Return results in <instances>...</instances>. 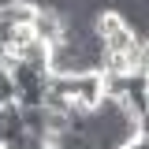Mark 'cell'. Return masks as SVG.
<instances>
[{
    "label": "cell",
    "instance_id": "obj_1",
    "mask_svg": "<svg viewBox=\"0 0 149 149\" xmlns=\"http://www.w3.org/2000/svg\"><path fill=\"white\" fill-rule=\"evenodd\" d=\"M93 34L101 37L104 52H130V49L142 41V37L134 34V30H130L116 11H108V8H101V11L93 15Z\"/></svg>",
    "mask_w": 149,
    "mask_h": 149
},
{
    "label": "cell",
    "instance_id": "obj_2",
    "mask_svg": "<svg viewBox=\"0 0 149 149\" xmlns=\"http://www.w3.org/2000/svg\"><path fill=\"white\" fill-rule=\"evenodd\" d=\"M30 30H34L37 41L56 45V41H63V15L60 11H49V8H37L34 19H30Z\"/></svg>",
    "mask_w": 149,
    "mask_h": 149
},
{
    "label": "cell",
    "instance_id": "obj_3",
    "mask_svg": "<svg viewBox=\"0 0 149 149\" xmlns=\"http://www.w3.org/2000/svg\"><path fill=\"white\" fill-rule=\"evenodd\" d=\"M49 52H52V45H45V41L30 37L26 45H19V49H15V60L30 63V67H37V71H49Z\"/></svg>",
    "mask_w": 149,
    "mask_h": 149
},
{
    "label": "cell",
    "instance_id": "obj_4",
    "mask_svg": "<svg viewBox=\"0 0 149 149\" xmlns=\"http://www.w3.org/2000/svg\"><path fill=\"white\" fill-rule=\"evenodd\" d=\"M49 146H52V149H97L90 142V134H82V130H74V127L49 134Z\"/></svg>",
    "mask_w": 149,
    "mask_h": 149
},
{
    "label": "cell",
    "instance_id": "obj_5",
    "mask_svg": "<svg viewBox=\"0 0 149 149\" xmlns=\"http://www.w3.org/2000/svg\"><path fill=\"white\" fill-rule=\"evenodd\" d=\"M34 149H52V146H49V138H45V142H37V146Z\"/></svg>",
    "mask_w": 149,
    "mask_h": 149
}]
</instances>
